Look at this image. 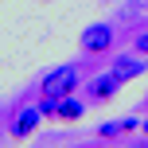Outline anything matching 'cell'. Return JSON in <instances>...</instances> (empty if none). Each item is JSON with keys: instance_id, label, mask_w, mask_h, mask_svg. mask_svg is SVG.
Returning a JSON list of instances; mask_svg holds the SVG:
<instances>
[{"instance_id": "obj_1", "label": "cell", "mask_w": 148, "mask_h": 148, "mask_svg": "<svg viewBox=\"0 0 148 148\" xmlns=\"http://www.w3.org/2000/svg\"><path fill=\"white\" fill-rule=\"evenodd\" d=\"M74 90H78V66H59V70H51L43 78V97H70Z\"/></svg>"}, {"instance_id": "obj_2", "label": "cell", "mask_w": 148, "mask_h": 148, "mask_svg": "<svg viewBox=\"0 0 148 148\" xmlns=\"http://www.w3.org/2000/svg\"><path fill=\"white\" fill-rule=\"evenodd\" d=\"M78 43H82V51L101 55V51H109V47H113V27H109V23H90V27L78 35Z\"/></svg>"}, {"instance_id": "obj_3", "label": "cell", "mask_w": 148, "mask_h": 148, "mask_svg": "<svg viewBox=\"0 0 148 148\" xmlns=\"http://www.w3.org/2000/svg\"><path fill=\"white\" fill-rule=\"evenodd\" d=\"M109 70L117 74L121 82H129V78H140V74H144V59H133V55H117Z\"/></svg>"}, {"instance_id": "obj_4", "label": "cell", "mask_w": 148, "mask_h": 148, "mask_svg": "<svg viewBox=\"0 0 148 148\" xmlns=\"http://www.w3.org/2000/svg\"><path fill=\"white\" fill-rule=\"evenodd\" d=\"M39 117H43V109H23L20 117L12 121V136H31L39 125Z\"/></svg>"}, {"instance_id": "obj_5", "label": "cell", "mask_w": 148, "mask_h": 148, "mask_svg": "<svg viewBox=\"0 0 148 148\" xmlns=\"http://www.w3.org/2000/svg\"><path fill=\"white\" fill-rule=\"evenodd\" d=\"M117 86H121V78L109 70V74H101V78H97L94 86H90V94H94L97 101H105V97H113V94H117Z\"/></svg>"}, {"instance_id": "obj_6", "label": "cell", "mask_w": 148, "mask_h": 148, "mask_svg": "<svg viewBox=\"0 0 148 148\" xmlns=\"http://www.w3.org/2000/svg\"><path fill=\"white\" fill-rule=\"evenodd\" d=\"M136 125H140L136 117H129V121H105V125H97V136H105V140H113V136H121V133H133Z\"/></svg>"}, {"instance_id": "obj_7", "label": "cell", "mask_w": 148, "mask_h": 148, "mask_svg": "<svg viewBox=\"0 0 148 148\" xmlns=\"http://www.w3.org/2000/svg\"><path fill=\"white\" fill-rule=\"evenodd\" d=\"M82 113H86V109H82V101H74V97H62V101H59V113H55V117H59V121H78Z\"/></svg>"}, {"instance_id": "obj_8", "label": "cell", "mask_w": 148, "mask_h": 148, "mask_svg": "<svg viewBox=\"0 0 148 148\" xmlns=\"http://www.w3.org/2000/svg\"><path fill=\"white\" fill-rule=\"evenodd\" d=\"M133 47H136V55H148V31H140V35H136Z\"/></svg>"}, {"instance_id": "obj_9", "label": "cell", "mask_w": 148, "mask_h": 148, "mask_svg": "<svg viewBox=\"0 0 148 148\" xmlns=\"http://www.w3.org/2000/svg\"><path fill=\"white\" fill-rule=\"evenodd\" d=\"M144 133H148V117H144Z\"/></svg>"}, {"instance_id": "obj_10", "label": "cell", "mask_w": 148, "mask_h": 148, "mask_svg": "<svg viewBox=\"0 0 148 148\" xmlns=\"http://www.w3.org/2000/svg\"><path fill=\"white\" fill-rule=\"evenodd\" d=\"M144 113H148V101H144Z\"/></svg>"}, {"instance_id": "obj_11", "label": "cell", "mask_w": 148, "mask_h": 148, "mask_svg": "<svg viewBox=\"0 0 148 148\" xmlns=\"http://www.w3.org/2000/svg\"><path fill=\"white\" fill-rule=\"evenodd\" d=\"M144 4H148V0H144Z\"/></svg>"}]
</instances>
